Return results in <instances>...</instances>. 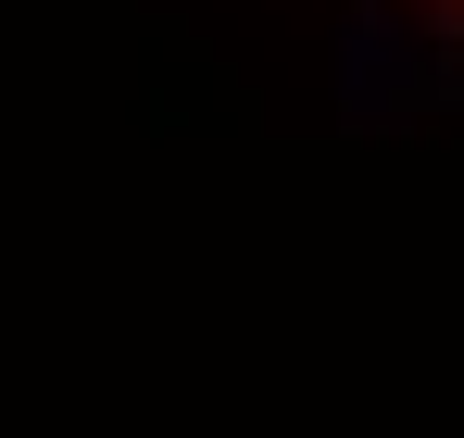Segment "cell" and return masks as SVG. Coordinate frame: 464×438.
Masks as SVG:
<instances>
[{"mask_svg":"<svg viewBox=\"0 0 464 438\" xmlns=\"http://www.w3.org/2000/svg\"><path fill=\"white\" fill-rule=\"evenodd\" d=\"M401 13H427V25H452V38H464V0H401Z\"/></svg>","mask_w":464,"mask_h":438,"instance_id":"cell-1","label":"cell"}]
</instances>
